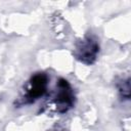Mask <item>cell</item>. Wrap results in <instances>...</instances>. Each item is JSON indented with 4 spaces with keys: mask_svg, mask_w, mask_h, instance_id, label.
I'll return each mask as SVG.
<instances>
[{
    "mask_svg": "<svg viewBox=\"0 0 131 131\" xmlns=\"http://www.w3.org/2000/svg\"><path fill=\"white\" fill-rule=\"evenodd\" d=\"M47 131H62L59 127H52V128H50V129H48Z\"/></svg>",
    "mask_w": 131,
    "mask_h": 131,
    "instance_id": "cell-5",
    "label": "cell"
},
{
    "mask_svg": "<svg viewBox=\"0 0 131 131\" xmlns=\"http://www.w3.org/2000/svg\"><path fill=\"white\" fill-rule=\"evenodd\" d=\"M55 110L59 114H66L75 105V92L68 80L59 78L56 83V91L53 97Z\"/></svg>",
    "mask_w": 131,
    "mask_h": 131,
    "instance_id": "cell-3",
    "label": "cell"
},
{
    "mask_svg": "<svg viewBox=\"0 0 131 131\" xmlns=\"http://www.w3.org/2000/svg\"><path fill=\"white\" fill-rule=\"evenodd\" d=\"M99 49L98 40L92 35H87L77 42L74 49V56L80 62L91 66L96 61Z\"/></svg>",
    "mask_w": 131,
    "mask_h": 131,
    "instance_id": "cell-1",
    "label": "cell"
},
{
    "mask_svg": "<svg viewBox=\"0 0 131 131\" xmlns=\"http://www.w3.org/2000/svg\"><path fill=\"white\" fill-rule=\"evenodd\" d=\"M48 76L43 72L35 73L25 86V93L21 97L23 104H31L40 99L47 91Z\"/></svg>",
    "mask_w": 131,
    "mask_h": 131,
    "instance_id": "cell-2",
    "label": "cell"
},
{
    "mask_svg": "<svg viewBox=\"0 0 131 131\" xmlns=\"http://www.w3.org/2000/svg\"><path fill=\"white\" fill-rule=\"evenodd\" d=\"M117 88H118V92L119 95L122 99L125 100H129L130 99V95H131V91H130V79L126 78V79H122L117 83Z\"/></svg>",
    "mask_w": 131,
    "mask_h": 131,
    "instance_id": "cell-4",
    "label": "cell"
}]
</instances>
